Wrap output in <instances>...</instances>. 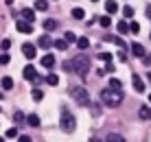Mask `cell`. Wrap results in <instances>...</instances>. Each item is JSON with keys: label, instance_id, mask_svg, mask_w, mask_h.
<instances>
[{"label": "cell", "instance_id": "cell-1", "mask_svg": "<svg viewBox=\"0 0 151 142\" xmlns=\"http://www.w3.org/2000/svg\"><path fill=\"white\" fill-rule=\"evenodd\" d=\"M88 68H90V61H88L86 55H77V57H72L70 61H66V64H64V70L66 72H75V75H79V77H86Z\"/></svg>", "mask_w": 151, "mask_h": 142}, {"label": "cell", "instance_id": "cell-2", "mask_svg": "<svg viewBox=\"0 0 151 142\" xmlns=\"http://www.w3.org/2000/svg\"><path fill=\"white\" fill-rule=\"evenodd\" d=\"M101 103H105L107 107H118L123 103V90H114V87L101 90Z\"/></svg>", "mask_w": 151, "mask_h": 142}, {"label": "cell", "instance_id": "cell-3", "mask_svg": "<svg viewBox=\"0 0 151 142\" xmlns=\"http://www.w3.org/2000/svg\"><path fill=\"white\" fill-rule=\"evenodd\" d=\"M59 127H61V131H66V133H72V131L77 129V120H75V116H72L70 112H61V118H59Z\"/></svg>", "mask_w": 151, "mask_h": 142}, {"label": "cell", "instance_id": "cell-4", "mask_svg": "<svg viewBox=\"0 0 151 142\" xmlns=\"http://www.w3.org/2000/svg\"><path fill=\"white\" fill-rule=\"evenodd\" d=\"M70 96L75 98V103L77 105H83V107H86V105H90V94H88V90L86 87H70Z\"/></svg>", "mask_w": 151, "mask_h": 142}, {"label": "cell", "instance_id": "cell-5", "mask_svg": "<svg viewBox=\"0 0 151 142\" xmlns=\"http://www.w3.org/2000/svg\"><path fill=\"white\" fill-rule=\"evenodd\" d=\"M15 26H18V31H20V33H24V35H29V33H33V22H29V20H18V24H15Z\"/></svg>", "mask_w": 151, "mask_h": 142}, {"label": "cell", "instance_id": "cell-6", "mask_svg": "<svg viewBox=\"0 0 151 142\" xmlns=\"http://www.w3.org/2000/svg\"><path fill=\"white\" fill-rule=\"evenodd\" d=\"M22 55L27 57V59H35V55H37V48H35L33 44H22Z\"/></svg>", "mask_w": 151, "mask_h": 142}, {"label": "cell", "instance_id": "cell-7", "mask_svg": "<svg viewBox=\"0 0 151 142\" xmlns=\"http://www.w3.org/2000/svg\"><path fill=\"white\" fill-rule=\"evenodd\" d=\"M22 75H24V79H27V81H31V83H33L35 79H37V70H35L33 66H27V68H24V72H22Z\"/></svg>", "mask_w": 151, "mask_h": 142}, {"label": "cell", "instance_id": "cell-8", "mask_svg": "<svg viewBox=\"0 0 151 142\" xmlns=\"http://www.w3.org/2000/svg\"><path fill=\"white\" fill-rule=\"evenodd\" d=\"M129 46H132V52L136 57H145V55H147V52H145V46L138 44V42H134V44H129Z\"/></svg>", "mask_w": 151, "mask_h": 142}, {"label": "cell", "instance_id": "cell-9", "mask_svg": "<svg viewBox=\"0 0 151 142\" xmlns=\"http://www.w3.org/2000/svg\"><path fill=\"white\" fill-rule=\"evenodd\" d=\"M53 44H55V42L50 39V35H42V37L37 39V46H42V48H50Z\"/></svg>", "mask_w": 151, "mask_h": 142}, {"label": "cell", "instance_id": "cell-10", "mask_svg": "<svg viewBox=\"0 0 151 142\" xmlns=\"http://www.w3.org/2000/svg\"><path fill=\"white\" fill-rule=\"evenodd\" d=\"M132 81H134V90H136L138 94H140V92H145V81H142V79H140L138 75H134Z\"/></svg>", "mask_w": 151, "mask_h": 142}, {"label": "cell", "instance_id": "cell-11", "mask_svg": "<svg viewBox=\"0 0 151 142\" xmlns=\"http://www.w3.org/2000/svg\"><path fill=\"white\" fill-rule=\"evenodd\" d=\"M42 66L50 70V68L55 66V57H53V55H44V57H42Z\"/></svg>", "mask_w": 151, "mask_h": 142}, {"label": "cell", "instance_id": "cell-12", "mask_svg": "<svg viewBox=\"0 0 151 142\" xmlns=\"http://www.w3.org/2000/svg\"><path fill=\"white\" fill-rule=\"evenodd\" d=\"M0 85H2V90H13V79L11 77L0 79Z\"/></svg>", "mask_w": 151, "mask_h": 142}, {"label": "cell", "instance_id": "cell-13", "mask_svg": "<svg viewBox=\"0 0 151 142\" xmlns=\"http://www.w3.org/2000/svg\"><path fill=\"white\" fill-rule=\"evenodd\" d=\"M88 46H90V39L88 37H77V48L79 50H88Z\"/></svg>", "mask_w": 151, "mask_h": 142}, {"label": "cell", "instance_id": "cell-14", "mask_svg": "<svg viewBox=\"0 0 151 142\" xmlns=\"http://www.w3.org/2000/svg\"><path fill=\"white\" fill-rule=\"evenodd\" d=\"M138 114H140V118H142V120H151V107H147V105H145V107H140Z\"/></svg>", "mask_w": 151, "mask_h": 142}, {"label": "cell", "instance_id": "cell-15", "mask_svg": "<svg viewBox=\"0 0 151 142\" xmlns=\"http://www.w3.org/2000/svg\"><path fill=\"white\" fill-rule=\"evenodd\" d=\"M105 9H107V13H116V11H118L116 0H107V2H105Z\"/></svg>", "mask_w": 151, "mask_h": 142}, {"label": "cell", "instance_id": "cell-16", "mask_svg": "<svg viewBox=\"0 0 151 142\" xmlns=\"http://www.w3.org/2000/svg\"><path fill=\"white\" fill-rule=\"evenodd\" d=\"M27 123L31 125V127H40V116L37 114H31V116L27 118Z\"/></svg>", "mask_w": 151, "mask_h": 142}, {"label": "cell", "instance_id": "cell-17", "mask_svg": "<svg viewBox=\"0 0 151 142\" xmlns=\"http://www.w3.org/2000/svg\"><path fill=\"white\" fill-rule=\"evenodd\" d=\"M72 18H75V20H83V18H86V11L79 9V7H75V9H72Z\"/></svg>", "mask_w": 151, "mask_h": 142}, {"label": "cell", "instance_id": "cell-18", "mask_svg": "<svg viewBox=\"0 0 151 142\" xmlns=\"http://www.w3.org/2000/svg\"><path fill=\"white\" fill-rule=\"evenodd\" d=\"M22 18L29 20V22H35V13L31 11V9H22Z\"/></svg>", "mask_w": 151, "mask_h": 142}, {"label": "cell", "instance_id": "cell-19", "mask_svg": "<svg viewBox=\"0 0 151 142\" xmlns=\"http://www.w3.org/2000/svg\"><path fill=\"white\" fill-rule=\"evenodd\" d=\"M116 29H118V33H121V35L129 33V24H127V22H123V20H121V22L116 24Z\"/></svg>", "mask_w": 151, "mask_h": 142}, {"label": "cell", "instance_id": "cell-20", "mask_svg": "<svg viewBox=\"0 0 151 142\" xmlns=\"http://www.w3.org/2000/svg\"><path fill=\"white\" fill-rule=\"evenodd\" d=\"M44 29H46V31H50V33H53V31L57 29V22H55V20H44Z\"/></svg>", "mask_w": 151, "mask_h": 142}, {"label": "cell", "instance_id": "cell-21", "mask_svg": "<svg viewBox=\"0 0 151 142\" xmlns=\"http://www.w3.org/2000/svg\"><path fill=\"white\" fill-rule=\"evenodd\" d=\"M99 24L103 26V29H107V26L112 24V20H110V15H101V18H99Z\"/></svg>", "mask_w": 151, "mask_h": 142}, {"label": "cell", "instance_id": "cell-22", "mask_svg": "<svg viewBox=\"0 0 151 142\" xmlns=\"http://www.w3.org/2000/svg\"><path fill=\"white\" fill-rule=\"evenodd\" d=\"M53 46H55L57 50H66V48H68V42H66V39H57Z\"/></svg>", "mask_w": 151, "mask_h": 142}, {"label": "cell", "instance_id": "cell-23", "mask_svg": "<svg viewBox=\"0 0 151 142\" xmlns=\"http://www.w3.org/2000/svg\"><path fill=\"white\" fill-rule=\"evenodd\" d=\"M44 81H46V83H48V85H53V87H55V85H57V83H59V79H57V75H48V77H46V79H44Z\"/></svg>", "mask_w": 151, "mask_h": 142}, {"label": "cell", "instance_id": "cell-24", "mask_svg": "<svg viewBox=\"0 0 151 142\" xmlns=\"http://www.w3.org/2000/svg\"><path fill=\"white\" fill-rule=\"evenodd\" d=\"M35 9H37V11H46V9H48V2H46V0H37V2H35Z\"/></svg>", "mask_w": 151, "mask_h": 142}, {"label": "cell", "instance_id": "cell-25", "mask_svg": "<svg viewBox=\"0 0 151 142\" xmlns=\"http://www.w3.org/2000/svg\"><path fill=\"white\" fill-rule=\"evenodd\" d=\"M105 140H110V142H123L125 138H123V136L121 133H110V136H107V138Z\"/></svg>", "mask_w": 151, "mask_h": 142}, {"label": "cell", "instance_id": "cell-26", "mask_svg": "<svg viewBox=\"0 0 151 142\" xmlns=\"http://www.w3.org/2000/svg\"><path fill=\"white\" fill-rule=\"evenodd\" d=\"M64 39L68 42V44H72V42H77V35L72 33V31H66V35H64Z\"/></svg>", "mask_w": 151, "mask_h": 142}, {"label": "cell", "instance_id": "cell-27", "mask_svg": "<svg viewBox=\"0 0 151 142\" xmlns=\"http://www.w3.org/2000/svg\"><path fill=\"white\" fill-rule=\"evenodd\" d=\"M129 33L138 35V33H140V24H138V22H132V24H129Z\"/></svg>", "mask_w": 151, "mask_h": 142}, {"label": "cell", "instance_id": "cell-28", "mask_svg": "<svg viewBox=\"0 0 151 142\" xmlns=\"http://www.w3.org/2000/svg\"><path fill=\"white\" fill-rule=\"evenodd\" d=\"M99 59L105 61V64H110V61H112V55H110V52H99Z\"/></svg>", "mask_w": 151, "mask_h": 142}, {"label": "cell", "instance_id": "cell-29", "mask_svg": "<svg viewBox=\"0 0 151 142\" xmlns=\"http://www.w3.org/2000/svg\"><path fill=\"white\" fill-rule=\"evenodd\" d=\"M110 87H114V90H123V83L118 81V79H112V81H110Z\"/></svg>", "mask_w": 151, "mask_h": 142}, {"label": "cell", "instance_id": "cell-30", "mask_svg": "<svg viewBox=\"0 0 151 142\" xmlns=\"http://www.w3.org/2000/svg\"><path fill=\"white\" fill-rule=\"evenodd\" d=\"M123 15H125V18H134V9L129 7V4H127V7H123Z\"/></svg>", "mask_w": 151, "mask_h": 142}, {"label": "cell", "instance_id": "cell-31", "mask_svg": "<svg viewBox=\"0 0 151 142\" xmlns=\"http://www.w3.org/2000/svg\"><path fill=\"white\" fill-rule=\"evenodd\" d=\"M44 98V92L42 90H33V101H42Z\"/></svg>", "mask_w": 151, "mask_h": 142}, {"label": "cell", "instance_id": "cell-32", "mask_svg": "<svg viewBox=\"0 0 151 142\" xmlns=\"http://www.w3.org/2000/svg\"><path fill=\"white\" fill-rule=\"evenodd\" d=\"M4 136H7V138H9V140H13V138H18V129H9V131H7V133H4Z\"/></svg>", "mask_w": 151, "mask_h": 142}, {"label": "cell", "instance_id": "cell-33", "mask_svg": "<svg viewBox=\"0 0 151 142\" xmlns=\"http://www.w3.org/2000/svg\"><path fill=\"white\" fill-rule=\"evenodd\" d=\"M13 120H15V123H22V120H24V114H22V112H15V114H13Z\"/></svg>", "mask_w": 151, "mask_h": 142}, {"label": "cell", "instance_id": "cell-34", "mask_svg": "<svg viewBox=\"0 0 151 142\" xmlns=\"http://www.w3.org/2000/svg\"><path fill=\"white\" fill-rule=\"evenodd\" d=\"M0 48H2V50H9V48H11V42H9V39H2V44H0Z\"/></svg>", "mask_w": 151, "mask_h": 142}, {"label": "cell", "instance_id": "cell-35", "mask_svg": "<svg viewBox=\"0 0 151 142\" xmlns=\"http://www.w3.org/2000/svg\"><path fill=\"white\" fill-rule=\"evenodd\" d=\"M9 64V55H0V66H7Z\"/></svg>", "mask_w": 151, "mask_h": 142}, {"label": "cell", "instance_id": "cell-36", "mask_svg": "<svg viewBox=\"0 0 151 142\" xmlns=\"http://www.w3.org/2000/svg\"><path fill=\"white\" fill-rule=\"evenodd\" d=\"M118 59H121V61H125V59H127V55H125L123 50H118Z\"/></svg>", "mask_w": 151, "mask_h": 142}, {"label": "cell", "instance_id": "cell-37", "mask_svg": "<svg viewBox=\"0 0 151 142\" xmlns=\"http://www.w3.org/2000/svg\"><path fill=\"white\" fill-rule=\"evenodd\" d=\"M142 59H145V66H149V64H151V55H145Z\"/></svg>", "mask_w": 151, "mask_h": 142}, {"label": "cell", "instance_id": "cell-38", "mask_svg": "<svg viewBox=\"0 0 151 142\" xmlns=\"http://www.w3.org/2000/svg\"><path fill=\"white\" fill-rule=\"evenodd\" d=\"M18 140H20V142H31V138H29V136H20Z\"/></svg>", "mask_w": 151, "mask_h": 142}, {"label": "cell", "instance_id": "cell-39", "mask_svg": "<svg viewBox=\"0 0 151 142\" xmlns=\"http://www.w3.org/2000/svg\"><path fill=\"white\" fill-rule=\"evenodd\" d=\"M147 18L151 20V4H149V7H147Z\"/></svg>", "mask_w": 151, "mask_h": 142}, {"label": "cell", "instance_id": "cell-40", "mask_svg": "<svg viewBox=\"0 0 151 142\" xmlns=\"http://www.w3.org/2000/svg\"><path fill=\"white\" fill-rule=\"evenodd\" d=\"M4 2H7V4H11V2H13V0H4Z\"/></svg>", "mask_w": 151, "mask_h": 142}, {"label": "cell", "instance_id": "cell-41", "mask_svg": "<svg viewBox=\"0 0 151 142\" xmlns=\"http://www.w3.org/2000/svg\"><path fill=\"white\" fill-rule=\"evenodd\" d=\"M149 103H151V94H149Z\"/></svg>", "mask_w": 151, "mask_h": 142}, {"label": "cell", "instance_id": "cell-42", "mask_svg": "<svg viewBox=\"0 0 151 142\" xmlns=\"http://www.w3.org/2000/svg\"><path fill=\"white\" fill-rule=\"evenodd\" d=\"M149 81H151V72H149Z\"/></svg>", "mask_w": 151, "mask_h": 142}, {"label": "cell", "instance_id": "cell-43", "mask_svg": "<svg viewBox=\"0 0 151 142\" xmlns=\"http://www.w3.org/2000/svg\"><path fill=\"white\" fill-rule=\"evenodd\" d=\"M92 2H99V0H92Z\"/></svg>", "mask_w": 151, "mask_h": 142}]
</instances>
